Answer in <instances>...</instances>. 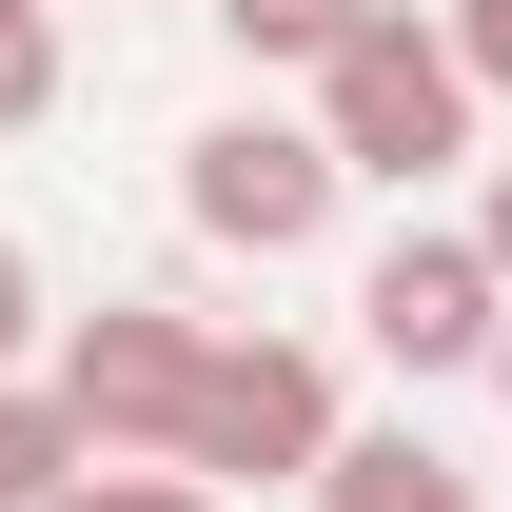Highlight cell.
<instances>
[{"mask_svg":"<svg viewBox=\"0 0 512 512\" xmlns=\"http://www.w3.org/2000/svg\"><path fill=\"white\" fill-rule=\"evenodd\" d=\"M20 355H60V316H40V256L0 237V375H20Z\"/></svg>","mask_w":512,"mask_h":512,"instance_id":"7c38bea8","label":"cell"},{"mask_svg":"<svg viewBox=\"0 0 512 512\" xmlns=\"http://www.w3.org/2000/svg\"><path fill=\"white\" fill-rule=\"evenodd\" d=\"M335 197H355V158H335L316 119H276V99L178 138V217H197L217 256H316V237H335Z\"/></svg>","mask_w":512,"mask_h":512,"instance_id":"7a4b0ae2","label":"cell"},{"mask_svg":"<svg viewBox=\"0 0 512 512\" xmlns=\"http://www.w3.org/2000/svg\"><path fill=\"white\" fill-rule=\"evenodd\" d=\"M60 119V0H0V138Z\"/></svg>","mask_w":512,"mask_h":512,"instance_id":"9c48e42d","label":"cell"},{"mask_svg":"<svg viewBox=\"0 0 512 512\" xmlns=\"http://www.w3.org/2000/svg\"><path fill=\"white\" fill-rule=\"evenodd\" d=\"M355 335H375L414 394H434V375H493V335H512L493 237H473V217H414V237H375V276H355Z\"/></svg>","mask_w":512,"mask_h":512,"instance_id":"277c9868","label":"cell"},{"mask_svg":"<svg viewBox=\"0 0 512 512\" xmlns=\"http://www.w3.org/2000/svg\"><path fill=\"white\" fill-rule=\"evenodd\" d=\"M79 473H99V434L60 414V375H0V512H60Z\"/></svg>","mask_w":512,"mask_h":512,"instance_id":"52a82bcc","label":"cell"},{"mask_svg":"<svg viewBox=\"0 0 512 512\" xmlns=\"http://www.w3.org/2000/svg\"><path fill=\"white\" fill-rule=\"evenodd\" d=\"M493 394H512V335H493Z\"/></svg>","mask_w":512,"mask_h":512,"instance_id":"5bb4252c","label":"cell"},{"mask_svg":"<svg viewBox=\"0 0 512 512\" xmlns=\"http://www.w3.org/2000/svg\"><path fill=\"white\" fill-rule=\"evenodd\" d=\"M60 512H237V493H217V473H178V453H99Z\"/></svg>","mask_w":512,"mask_h":512,"instance_id":"30bf717a","label":"cell"},{"mask_svg":"<svg viewBox=\"0 0 512 512\" xmlns=\"http://www.w3.org/2000/svg\"><path fill=\"white\" fill-rule=\"evenodd\" d=\"M316 512H493L473 473H453L434 434H335V473H316Z\"/></svg>","mask_w":512,"mask_h":512,"instance_id":"8992f818","label":"cell"},{"mask_svg":"<svg viewBox=\"0 0 512 512\" xmlns=\"http://www.w3.org/2000/svg\"><path fill=\"white\" fill-rule=\"evenodd\" d=\"M355 20H375V0H217V40H237L256 79H316L335 40H355Z\"/></svg>","mask_w":512,"mask_h":512,"instance_id":"ba28073f","label":"cell"},{"mask_svg":"<svg viewBox=\"0 0 512 512\" xmlns=\"http://www.w3.org/2000/svg\"><path fill=\"white\" fill-rule=\"evenodd\" d=\"M40 375H60V414H79L99 453H178V434H197V375H217V335L158 316V296H99V316H60V355H40Z\"/></svg>","mask_w":512,"mask_h":512,"instance_id":"5b68a950","label":"cell"},{"mask_svg":"<svg viewBox=\"0 0 512 512\" xmlns=\"http://www.w3.org/2000/svg\"><path fill=\"white\" fill-rule=\"evenodd\" d=\"M473 237H493V276H512V158H493V197H473Z\"/></svg>","mask_w":512,"mask_h":512,"instance_id":"4fadbf2b","label":"cell"},{"mask_svg":"<svg viewBox=\"0 0 512 512\" xmlns=\"http://www.w3.org/2000/svg\"><path fill=\"white\" fill-rule=\"evenodd\" d=\"M473 60H453V20H414V0H375L355 40L316 60V138L355 158V178H434V158H473Z\"/></svg>","mask_w":512,"mask_h":512,"instance_id":"6da1fadb","label":"cell"},{"mask_svg":"<svg viewBox=\"0 0 512 512\" xmlns=\"http://www.w3.org/2000/svg\"><path fill=\"white\" fill-rule=\"evenodd\" d=\"M434 20H453V60H473V99L512 119V0H434Z\"/></svg>","mask_w":512,"mask_h":512,"instance_id":"8fae6325","label":"cell"},{"mask_svg":"<svg viewBox=\"0 0 512 512\" xmlns=\"http://www.w3.org/2000/svg\"><path fill=\"white\" fill-rule=\"evenodd\" d=\"M335 355H296V335H217V375H197V434H178V473H217V493H316L335 473Z\"/></svg>","mask_w":512,"mask_h":512,"instance_id":"3957f363","label":"cell"}]
</instances>
